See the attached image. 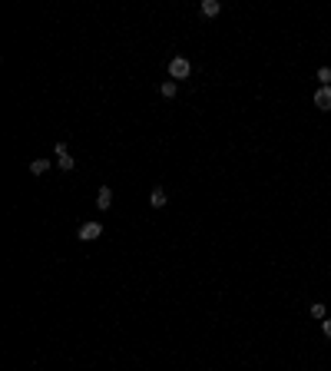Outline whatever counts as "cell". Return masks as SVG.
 Returning a JSON list of instances; mask_svg holds the SVG:
<instances>
[{
	"mask_svg": "<svg viewBox=\"0 0 331 371\" xmlns=\"http://www.w3.org/2000/svg\"><path fill=\"white\" fill-rule=\"evenodd\" d=\"M189 73H192V63L186 56H173L169 60V77L173 80H189Z\"/></svg>",
	"mask_w": 331,
	"mask_h": 371,
	"instance_id": "1",
	"label": "cell"
},
{
	"mask_svg": "<svg viewBox=\"0 0 331 371\" xmlns=\"http://www.w3.org/2000/svg\"><path fill=\"white\" fill-rule=\"evenodd\" d=\"M53 153H56V166L63 169V173H73V166H76V159L70 156V150H66V142H56V146H53Z\"/></svg>",
	"mask_w": 331,
	"mask_h": 371,
	"instance_id": "2",
	"label": "cell"
},
{
	"mask_svg": "<svg viewBox=\"0 0 331 371\" xmlns=\"http://www.w3.org/2000/svg\"><path fill=\"white\" fill-rule=\"evenodd\" d=\"M100 236H103V222H83L79 232H76L79 242H93V239H100Z\"/></svg>",
	"mask_w": 331,
	"mask_h": 371,
	"instance_id": "3",
	"label": "cell"
},
{
	"mask_svg": "<svg viewBox=\"0 0 331 371\" xmlns=\"http://www.w3.org/2000/svg\"><path fill=\"white\" fill-rule=\"evenodd\" d=\"M166 202H169V192H166L162 186H152V192H149V205H152V209H162Z\"/></svg>",
	"mask_w": 331,
	"mask_h": 371,
	"instance_id": "4",
	"label": "cell"
},
{
	"mask_svg": "<svg viewBox=\"0 0 331 371\" xmlns=\"http://www.w3.org/2000/svg\"><path fill=\"white\" fill-rule=\"evenodd\" d=\"M315 106H318V110H324V113L331 110V87H318V93H315Z\"/></svg>",
	"mask_w": 331,
	"mask_h": 371,
	"instance_id": "5",
	"label": "cell"
},
{
	"mask_svg": "<svg viewBox=\"0 0 331 371\" xmlns=\"http://www.w3.org/2000/svg\"><path fill=\"white\" fill-rule=\"evenodd\" d=\"M110 205H113V189L110 186H100V192H96V209L103 212V209H110Z\"/></svg>",
	"mask_w": 331,
	"mask_h": 371,
	"instance_id": "6",
	"label": "cell"
},
{
	"mask_svg": "<svg viewBox=\"0 0 331 371\" xmlns=\"http://www.w3.org/2000/svg\"><path fill=\"white\" fill-rule=\"evenodd\" d=\"M199 14H202V17H219L222 4H219V0H202V4H199Z\"/></svg>",
	"mask_w": 331,
	"mask_h": 371,
	"instance_id": "7",
	"label": "cell"
},
{
	"mask_svg": "<svg viewBox=\"0 0 331 371\" xmlns=\"http://www.w3.org/2000/svg\"><path fill=\"white\" fill-rule=\"evenodd\" d=\"M159 93H162V96H166V100H173V96H176V93H179V83H176V80H166L162 87H159Z\"/></svg>",
	"mask_w": 331,
	"mask_h": 371,
	"instance_id": "8",
	"label": "cell"
},
{
	"mask_svg": "<svg viewBox=\"0 0 331 371\" xmlns=\"http://www.w3.org/2000/svg\"><path fill=\"white\" fill-rule=\"evenodd\" d=\"M50 169V159H30V173L33 176H43Z\"/></svg>",
	"mask_w": 331,
	"mask_h": 371,
	"instance_id": "9",
	"label": "cell"
},
{
	"mask_svg": "<svg viewBox=\"0 0 331 371\" xmlns=\"http://www.w3.org/2000/svg\"><path fill=\"white\" fill-rule=\"evenodd\" d=\"M315 77H318V83H321V87H331V66H321Z\"/></svg>",
	"mask_w": 331,
	"mask_h": 371,
	"instance_id": "10",
	"label": "cell"
},
{
	"mask_svg": "<svg viewBox=\"0 0 331 371\" xmlns=\"http://www.w3.org/2000/svg\"><path fill=\"white\" fill-rule=\"evenodd\" d=\"M324 315H328V308H324L321 302H315V305H311V318H321L324 322Z\"/></svg>",
	"mask_w": 331,
	"mask_h": 371,
	"instance_id": "11",
	"label": "cell"
},
{
	"mask_svg": "<svg viewBox=\"0 0 331 371\" xmlns=\"http://www.w3.org/2000/svg\"><path fill=\"white\" fill-rule=\"evenodd\" d=\"M321 332H324V338H331V318H324V322H321Z\"/></svg>",
	"mask_w": 331,
	"mask_h": 371,
	"instance_id": "12",
	"label": "cell"
}]
</instances>
